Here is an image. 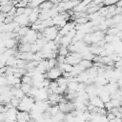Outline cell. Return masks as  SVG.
I'll return each mask as SVG.
<instances>
[{
    "label": "cell",
    "mask_w": 122,
    "mask_h": 122,
    "mask_svg": "<svg viewBox=\"0 0 122 122\" xmlns=\"http://www.w3.org/2000/svg\"><path fill=\"white\" fill-rule=\"evenodd\" d=\"M21 83H25V84H30L31 83V77L28 76L27 74L22 75L21 77ZM31 85V84H30Z\"/></svg>",
    "instance_id": "44dd1931"
},
{
    "label": "cell",
    "mask_w": 122,
    "mask_h": 122,
    "mask_svg": "<svg viewBox=\"0 0 122 122\" xmlns=\"http://www.w3.org/2000/svg\"><path fill=\"white\" fill-rule=\"evenodd\" d=\"M61 73H62V71L56 66V67H53V68H51V69H50L49 71H46V78H49L51 81V80H56L59 76H61Z\"/></svg>",
    "instance_id": "7a4b0ae2"
},
{
    "label": "cell",
    "mask_w": 122,
    "mask_h": 122,
    "mask_svg": "<svg viewBox=\"0 0 122 122\" xmlns=\"http://www.w3.org/2000/svg\"><path fill=\"white\" fill-rule=\"evenodd\" d=\"M58 108L59 111L64 112V113H68L71 112V111L74 110V106L72 104L71 101H64V102H59L58 104Z\"/></svg>",
    "instance_id": "3957f363"
},
{
    "label": "cell",
    "mask_w": 122,
    "mask_h": 122,
    "mask_svg": "<svg viewBox=\"0 0 122 122\" xmlns=\"http://www.w3.org/2000/svg\"><path fill=\"white\" fill-rule=\"evenodd\" d=\"M57 53H58V55H63V56L68 55V54H69L68 47H64V46L58 45V48H57Z\"/></svg>",
    "instance_id": "7c38bea8"
},
{
    "label": "cell",
    "mask_w": 122,
    "mask_h": 122,
    "mask_svg": "<svg viewBox=\"0 0 122 122\" xmlns=\"http://www.w3.org/2000/svg\"><path fill=\"white\" fill-rule=\"evenodd\" d=\"M10 103L11 107H13V108H17L18 105H19V103H20V99H18V98L12 96V97L10 98Z\"/></svg>",
    "instance_id": "d6986e66"
},
{
    "label": "cell",
    "mask_w": 122,
    "mask_h": 122,
    "mask_svg": "<svg viewBox=\"0 0 122 122\" xmlns=\"http://www.w3.org/2000/svg\"><path fill=\"white\" fill-rule=\"evenodd\" d=\"M80 60H81V58L75 57V56H73L72 54H71V53L69 52V54L66 55L65 63H68V64H70V65H71V66H74V65L78 64V63L80 62Z\"/></svg>",
    "instance_id": "8992f818"
},
{
    "label": "cell",
    "mask_w": 122,
    "mask_h": 122,
    "mask_svg": "<svg viewBox=\"0 0 122 122\" xmlns=\"http://www.w3.org/2000/svg\"><path fill=\"white\" fill-rule=\"evenodd\" d=\"M58 30H59V29L57 27L50 26V27L45 28L42 30V33H43V36L46 38V40L50 41V40H54L55 39V37L58 34Z\"/></svg>",
    "instance_id": "6da1fadb"
},
{
    "label": "cell",
    "mask_w": 122,
    "mask_h": 122,
    "mask_svg": "<svg viewBox=\"0 0 122 122\" xmlns=\"http://www.w3.org/2000/svg\"><path fill=\"white\" fill-rule=\"evenodd\" d=\"M30 88H31V85H30V84H25V83H21V85H20V89L23 91V92H24L25 94H27V93L30 92Z\"/></svg>",
    "instance_id": "e0dca14e"
},
{
    "label": "cell",
    "mask_w": 122,
    "mask_h": 122,
    "mask_svg": "<svg viewBox=\"0 0 122 122\" xmlns=\"http://www.w3.org/2000/svg\"><path fill=\"white\" fill-rule=\"evenodd\" d=\"M30 30V27L29 26H20V29H19V30L17 31V34H18V36H24V35H26V33L28 32V30Z\"/></svg>",
    "instance_id": "9a60e30c"
},
{
    "label": "cell",
    "mask_w": 122,
    "mask_h": 122,
    "mask_svg": "<svg viewBox=\"0 0 122 122\" xmlns=\"http://www.w3.org/2000/svg\"><path fill=\"white\" fill-rule=\"evenodd\" d=\"M12 8H13V4H12V2L9 1L7 4H5V5H1V6H0V12L8 13Z\"/></svg>",
    "instance_id": "30bf717a"
},
{
    "label": "cell",
    "mask_w": 122,
    "mask_h": 122,
    "mask_svg": "<svg viewBox=\"0 0 122 122\" xmlns=\"http://www.w3.org/2000/svg\"><path fill=\"white\" fill-rule=\"evenodd\" d=\"M16 57L14 55H11L10 57L7 58L6 60V66L7 67H15V64H16Z\"/></svg>",
    "instance_id": "4fadbf2b"
},
{
    "label": "cell",
    "mask_w": 122,
    "mask_h": 122,
    "mask_svg": "<svg viewBox=\"0 0 122 122\" xmlns=\"http://www.w3.org/2000/svg\"><path fill=\"white\" fill-rule=\"evenodd\" d=\"M88 21H90L89 18H88V16H82V17L75 18L74 23H75V24H85V23H87Z\"/></svg>",
    "instance_id": "ac0fdd59"
},
{
    "label": "cell",
    "mask_w": 122,
    "mask_h": 122,
    "mask_svg": "<svg viewBox=\"0 0 122 122\" xmlns=\"http://www.w3.org/2000/svg\"><path fill=\"white\" fill-rule=\"evenodd\" d=\"M3 46L6 48V49H13L16 47V44H17V40L15 38H9V39H6L2 42Z\"/></svg>",
    "instance_id": "ba28073f"
},
{
    "label": "cell",
    "mask_w": 122,
    "mask_h": 122,
    "mask_svg": "<svg viewBox=\"0 0 122 122\" xmlns=\"http://www.w3.org/2000/svg\"><path fill=\"white\" fill-rule=\"evenodd\" d=\"M32 11V8H30V7H26L25 9H24V14H26V15H30V12Z\"/></svg>",
    "instance_id": "603a6c76"
},
{
    "label": "cell",
    "mask_w": 122,
    "mask_h": 122,
    "mask_svg": "<svg viewBox=\"0 0 122 122\" xmlns=\"http://www.w3.org/2000/svg\"><path fill=\"white\" fill-rule=\"evenodd\" d=\"M79 65H81L85 70L91 68L92 66V61H90V60H86V59H81L80 62L78 63Z\"/></svg>",
    "instance_id": "5bb4252c"
},
{
    "label": "cell",
    "mask_w": 122,
    "mask_h": 122,
    "mask_svg": "<svg viewBox=\"0 0 122 122\" xmlns=\"http://www.w3.org/2000/svg\"><path fill=\"white\" fill-rule=\"evenodd\" d=\"M13 21L16 22L19 26H29L30 22H29V18L28 15L26 14H20V15H16L13 18Z\"/></svg>",
    "instance_id": "277c9868"
},
{
    "label": "cell",
    "mask_w": 122,
    "mask_h": 122,
    "mask_svg": "<svg viewBox=\"0 0 122 122\" xmlns=\"http://www.w3.org/2000/svg\"><path fill=\"white\" fill-rule=\"evenodd\" d=\"M89 102L93 105L95 108H104V103L102 102V100L99 98V96H93V97H91L89 98Z\"/></svg>",
    "instance_id": "52a82bcc"
},
{
    "label": "cell",
    "mask_w": 122,
    "mask_h": 122,
    "mask_svg": "<svg viewBox=\"0 0 122 122\" xmlns=\"http://www.w3.org/2000/svg\"><path fill=\"white\" fill-rule=\"evenodd\" d=\"M47 60H48V65H49V68H50V69H51V68L57 66L56 58H50V59H47Z\"/></svg>",
    "instance_id": "ffe728a7"
},
{
    "label": "cell",
    "mask_w": 122,
    "mask_h": 122,
    "mask_svg": "<svg viewBox=\"0 0 122 122\" xmlns=\"http://www.w3.org/2000/svg\"><path fill=\"white\" fill-rule=\"evenodd\" d=\"M74 27H75V23H74V21L73 22H70V23H66L62 28H60L59 29V30H58V33L60 34V35H66L67 33H68V31H70L71 29H74Z\"/></svg>",
    "instance_id": "5b68a950"
},
{
    "label": "cell",
    "mask_w": 122,
    "mask_h": 122,
    "mask_svg": "<svg viewBox=\"0 0 122 122\" xmlns=\"http://www.w3.org/2000/svg\"><path fill=\"white\" fill-rule=\"evenodd\" d=\"M89 79V76H88V73L86 71L80 72L78 75H76V80L78 83H85L87 80Z\"/></svg>",
    "instance_id": "8fae6325"
},
{
    "label": "cell",
    "mask_w": 122,
    "mask_h": 122,
    "mask_svg": "<svg viewBox=\"0 0 122 122\" xmlns=\"http://www.w3.org/2000/svg\"><path fill=\"white\" fill-rule=\"evenodd\" d=\"M5 19H6V13L0 12V22H1V23H4Z\"/></svg>",
    "instance_id": "cb8c5ba5"
},
{
    "label": "cell",
    "mask_w": 122,
    "mask_h": 122,
    "mask_svg": "<svg viewBox=\"0 0 122 122\" xmlns=\"http://www.w3.org/2000/svg\"><path fill=\"white\" fill-rule=\"evenodd\" d=\"M53 6H54V4H53L51 0H46V1H44L43 3H41V4L38 6V8H39L40 10H48L51 9Z\"/></svg>",
    "instance_id": "9c48e42d"
},
{
    "label": "cell",
    "mask_w": 122,
    "mask_h": 122,
    "mask_svg": "<svg viewBox=\"0 0 122 122\" xmlns=\"http://www.w3.org/2000/svg\"><path fill=\"white\" fill-rule=\"evenodd\" d=\"M76 34V30L75 29H71L70 31H68V33L66 34V36H68L70 39H72Z\"/></svg>",
    "instance_id": "7402d4cb"
},
{
    "label": "cell",
    "mask_w": 122,
    "mask_h": 122,
    "mask_svg": "<svg viewBox=\"0 0 122 122\" xmlns=\"http://www.w3.org/2000/svg\"><path fill=\"white\" fill-rule=\"evenodd\" d=\"M49 112H50V114H51V116H52V115H55L58 112H59V108H58V105H53V106H50L49 108H48V110H47Z\"/></svg>",
    "instance_id": "2e32d148"
}]
</instances>
